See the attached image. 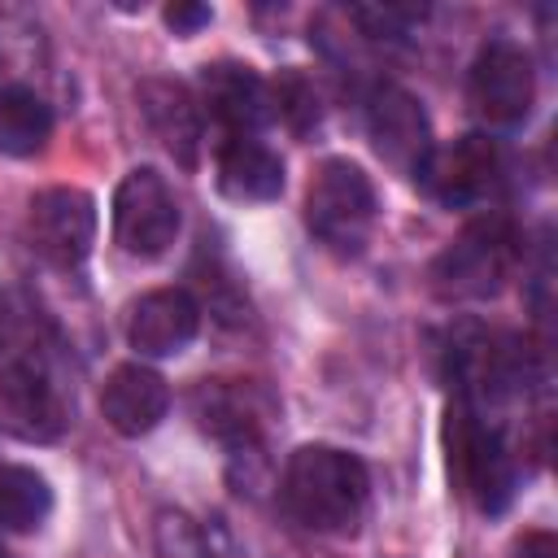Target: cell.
I'll return each mask as SVG.
<instances>
[{"mask_svg": "<svg viewBox=\"0 0 558 558\" xmlns=\"http://www.w3.org/2000/svg\"><path fill=\"white\" fill-rule=\"evenodd\" d=\"M519 257V235L506 214L471 218L432 262V292L440 301H484L501 292Z\"/></svg>", "mask_w": 558, "mask_h": 558, "instance_id": "cell-2", "label": "cell"}, {"mask_svg": "<svg viewBox=\"0 0 558 558\" xmlns=\"http://www.w3.org/2000/svg\"><path fill=\"white\" fill-rule=\"evenodd\" d=\"M218 187L231 201H275L283 192V161L253 135H227L218 148Z\"/></svg>", "mask_w": 558, "mask_h": 558, "instance_id": "cell-15", "label": "cell"}, {"mask_svg": "<svg viewBox=\"0 0 558 558\" xmlns=\"http://www.w3.org/2000/svg\"><path fill=\"white\" fill-rule=\"evenodd\" d=\"M449 471L475 510L501 514L519 488V462L497 423L484 418L480 405L453 401L449 410Z\"/></svg>", "mask_w": 558, "mask_h": 558, "instance_id": "cell-3", "label": "cell"}, {"mask_svg": "<svg viewBox=\"0 0 558 558\" xmlns=\"http://www.w3.org/2000/svg\"><path fill=\"white\" fill-rule=\"evenodd\" d=\"M514 558H558V545L549 532H527L519 545H514Z\"/></svg>", "mask_w": 558, "mask_h": 558, "instance_id": "cell-21", "label": "cell"}, {"mask_svg": "<svg viewBox=\"0 0 558 558\" xmlns=\"http://www.w3.org/2000/svg\"><path fill=\"white\" fill-rule=\"evenodd\" d=\"M270 105H275V118H288L292 131H310L318 122V92L296 70H288L270 83Z\"/></svg>", "mask_w": 558, "mask_h": 558, "instance_id": "cell-18", "label": "cell"}, {"mask_svg": "<svg viewBox=\"0 0 558 558\" xmlns=\"http://www.w3.org/2000/svg\"><path fill=\"white\" fill-rule=\"evenodd\" d=\"M201 96L205 109L231 131V135H253L257 126H266L275 118L270 105V83L257 78L248 65L235 61H218L201 70Z\"/></svg>", "mask_w": 558, "mask_h": 558, "instance_id": "cell-13", "label": "cell"}, {"mask_svg": "<svg viewBox=\"0 0 558 558\" xmlns=\"http://www.w3.org/2000/svg\"><path fill=\"white\" fill-rule=\"evenodd\" d=\"M201 305L187 288H153L126 314V340L144 357H174L196 340Z\"/></svg>", "mask_w": 558, "mask_h": 558, "instance_id": "cell-11", "label": "cell"}, {"mask_svg": "<svg viewBox=\"0 0 558 558\" xmlns=\"http://www.w3.org/2000/svg\"><path fill=\"white\" fill-rule=\"evenodd\" d=\"M52 510V488L31 466H0V527L35 532Z\"/></svg>", "mask_w": 558, "mask_h": 558, "instance_id": "cell-17", "label": "cell"}, {"mask_svg": "<svg viewBox=\"0 0 558 558\" xmlns=\"http://www.w3.org/2000/svg\"><path fill=\"white\" fill-rule=\"evenodd\" d=\"M174 235H179V201L170 183L148 166L131 170L113 192V240L122 244V253L153 262L174 244Z\"/></svg>", "mask_w": 558, "mask_h": 558, "instance_id": "cell-6", "label": "cell"}, {"mask_svg": "<svg viewBox=\"0 0 558 558\" xmlns=\"http://www.w3.org/2000/svg\"><path fill=\"white\" fill-rule=\"evenodd\" d=\"M52 135V109L31 87L0 92V153L35 157Z\"/></svg>", "mask_w": 558, "mask_h": 558, "instance_id": "cell-16", "label": "cell"}, {"mask_svg": "<svg viewBox=\"0 0 558 558\" xmlns=\"http://www.w3.org/2000/svg\"><path fill=\"white\" fill-rule=\"evenodd\" d=\"M26 240L44 262L61 270L83 266L96 244V201L83 187L39 192L26 209Z\"/></svg>", "mask_w": 558, "mask_h": 558, "instance_id": "cell-7", "label": "cell"}, {"mask_svg": "<svg viewBox=\"0 0 558 558\" xmlns=\"http://www.w3.org/2000/svg\"><path fill=\"white\" fill-rule=\"evenodd\" d=\"M366 135L375 144V153L401 170V174H418V166L427 161V153L436 148L432 144V122L423 113V105L397 87V83H379L371 92V105H366Z\"/></svg>", "mask_w": 558, "mask_h": 558, "instance_id": "cell-8", "label": "cell"}, {"mask_svg": "<svg viewBox=\"0 0 558 558\" xmlns=\"http://www.w3.org/2000/svg\"><path fill=\"white\" fill-rule=\"evenodd\" d=\"M135 100H140V118L153 131V140L183 170H192L201 157V105L192 100V92L174 78H144Z\"/></svg>", "mask_w": 558, "mask_h": 558, "instance_id": "cell-12", "label": "cell"}, {"mask_svg": "<svg viewBox=\"0 0 558 558\" xmlns=\"http://www.w3.org/2000/svg\"><path fill=\"white\" fill-rule=\"evenodd\" d=\"M209 17H214L209 4H170V9H166V26H170L174 35H192V31H201Z\"/></svg>", "mask_w": 558, "mask_h": 558, "instance_id": "cell-20", "label": "cell"}, {"mask_svg": "<svg viewBox=\"0 0 558 558\" xmlns=\"http://www.w3.org/2000/svg\"><path fill=\"white\" fill-rule=\"evenodd\" d=\"M375 214H379L375 183L362 166L344 157H327L314 170L305 187V227L331 253H362V244L371 240Z\"/></svg>", "mask_w": 558, "mask_h": 558, "instance_id": "cell-4", "label": "cell"}, {"mask_svg": "<svg viewBox=\"0 0 558 558\" xmlns=\"http://www.w3.org/2000/svg\"><path fill=\"white\" fill-rule=\"evenodd\" d=\"M57 366V331L48 314L22 288H0V379L52 375Z\"/></svg>", "mask_w": 558, "mask_h": 558, "instance_id": "cell-10", "label": "cell"}, {"mask_svg": "<svg viewBox=\"0 0 558 558\" xmlns=\"http://www.w3.org/2000/svg\"><path fill=\"white\" fill-rule=\"evenodd\" d=\"M170 410V388L153 366L126 362L118 371H109L105 388H100V414L118 436H144L153 432Z\"/></svg>", "mask_w": 558, "mask_h": 558, "instance_id": "cell-14", "label": "cell"}, {"mask_svg": "<svg viewBox=\"0 0 558 558\" xmlns=\"http://www.w3.org/2000/svg\"><path fill=\"white\" fill-rule=\"evenodd\" d=\"M371 497V475L357 453L336 445H301L283 462L279 501L310 532H353Z\"/></svg>", "mask_w": 558, "mask_h": 558, "instance_id": "cell-1", "label": "cell"}, {"mask_svg": "<svg viewBox=\"0 0 558 558\" xmlns=\"http://www.w3.org/2000/svg\"><path fill=\"white\" fill-rule=\"evenodd\" d=\"M153 554L157 558H209L205 532L183 510H161L153 523Z\"/></svg>", "mask_w": 558, "mask_h": 558, "instance_id": "cell-19", "label": "cell"}, {"mask_svg": "<svg viewBox=\"0 0 558 558\" xmlns=\"http://www.w3.org/2000/svg\"><path fill=\"white\" fill-rule=\"evenodd\" d=\"M497 166H501V157L488 135H462L453 144L432 148L414 179L423 183V192L432 201L462 209V205H475L497 183Z\"/></svg>", "mask_w": 558, "mask_h": 558, "instance_id": "cell-9", "label": "cell"}, {"mask_svg": "<svg viewBox=\"0 0 558 558\" xmlns=\"http://www.w3.org/2000/svg\"><path fill=\"white\" fill-rule=\"evenodd\" d=\"M471 109L488 122V126H519L527 122L532 105H536V70L523 44L497 35L488 44H480L475 61H471Z\"/></svg>", "mask_w": 558, "mask_h": 558, "instance_id": "cell-5", "label": "cell"}]
</instances>
